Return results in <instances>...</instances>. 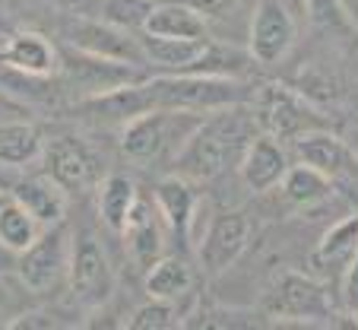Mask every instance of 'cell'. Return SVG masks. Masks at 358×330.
<instances>
[{
	"label": "cell",
	"instance_id": "cell-27",
	"mask_svg": "<svg viewBox=\"0 0 358 330\" xmlns=\"http://www.w3.org/2000/svg\"><path fill=\"white\" fill-rule=\"evenodd\" d=\"M124 327L127 330H175V327H184V317L175 302L146 296V302L130 315V321Z\"/></svg>",
	"mask_w": 358,
	"mask_h": 330
},
{
	"label": "cell",
	"instance_id": "cell-29",
	"mask_svg": "<svg viewBox=\"0 0 358 330\" xmlns=\"http://www.w3.org/2000/svg\"><path fill=\"white\" fill-rule=\"evenodd\" d=\"M339 292H343V308L349 317H358V254L349 261V267L339 277Z\"/></svg>",
	"mask_w": 358,
	"mask_h": 330
},
{
	"label": "cell",
	"instance_id": "cell-25",
	"mask_svg": "<svg viewBox=\"0 0 358 330\" xmlns=\"http://www.w3.org/2000/svg\"><path fill=\"white\" fill-rule=\"evenodd\" d=\"M190 267L178 257L162 254L156 263H149L146 273H143V289H146L149 298H169V302H178L181 296L190 292Z\"/></svg>",
	"mask_w": 358,
	"mask_h": 330
},
{
	"label": "cell",
	"instance_id": "cell-12",
	"mask_svg": "<svg viewBox=\"0 0 358 330\" xmlns=\"http://www.w3.org/2000/svg\"><path fill=\"white\" fill-rule=\"evenodd\" d=\"M124 248H127L130 261L140 270H146L149 263H156L159 257L169 248V226L159 216L156 203L152 200H140L136 197L134 209L127 216V226H124Z\"/></svg>",
	"mask_w": 358,
	"mask_h": 330
},
{
	"label": "cell",
	"instance_id": "cell-4",
	"mask_svg": "<svg viewBox=\"0 0 358 330\" xmlns=\"http://www.w3.org/2000/svg\"><path fill=\"white\" fill-rule=\"evenodd\" d=\"M70 251H73V232L64 223L41 229V235L13 257L20 286L26 292H35V296H45V292H55L57 286H67Z\"/></svg>",
	"mask_w": 358,
	"mask_h": 330
},
{
	"label": "cell",
	"instance_id": "cell-23",
	"mask_svg": "<svg viewBox=\"0 0 358 330\" xmlns=\"http://www.w3.org/2000/svg\"><path fill=\"white\" fill-rule=\"evenodd\" d=\"M45 226L22 207L20 200H13V194H0V248L7 251V254H20L26 251L35 238L41 235Z\"/></svg>",
	"mask_w": 358,
	"mask_h": 330
},
{
	"label": "cell",
	"instance_id": "cell-7",
	"mask_svg": "<svg viewBox=\"0 0 358 330\" xmlns=\"http://www.w3.org/2000/svg\"><path fill=\"white\" fill-rule=\"evenodd\" d=\"M41 175H48L64 194H89L105 178L101 156L73 134L48 137L41 146Z\"/></svg>",
	"mask_w": 358,
	"mask_h": 330
},
{
	"label": "cell",
	"instance_id": "cell-17",
	"mask_svg": "<svg viewBox=\"0 0 358 330\" xmlns=\"http://www.w3.org/2000/svg\"><path fill=\"white\" fill-rule=\"evenodd\" d=\"M210 41L213 39H162V35L140 32L146 67L165 70V74H194Z\"/></svg>",
	"mask_w": 358,
	"mask_h": 330
},
{
	"label": "cell",
	"instance_id": "cell-14",
	"mask_svg": "<svg viewBox=\"0 0 358 330\" xmlns=\"http://www.w3.org/2000/svg\"><path fill=\"white\" fill-rule=\"evenodd\" d=\"M0 61L32 76H57L61 74V48L35 29H20V32L7 35Z\"/></svg>",
	"mask_w": 358,
	"mask_h": 330
},
{
	"label": "cell",
	"instance_id": "cell-9",
	"mask_svg": "<svg viewBox=\"0 0 358 330\" xmlns=\"http://www.w3.org/2000/svg\"><path fill=\"white\" fill-rule=\"evenodd\" d=\"M298 22L285 0H257L248 22V57L260 67H273L295 48Z\"/></svg>",
	"mask_w": 358,
	"mask_h": 330
},
{
	"label": "cell",
	"instance_id": "cell-13",
	"mask_svg": "<svg viewBox=\"0 0 358 330\" xmlns=\"http://www.w3.org/2000/svg\"><path fill=\"white\" fill-rule=\"evenodd\" d=\"M285 172H289V156H285L282 143H279L276 137L264 134V130L248 143L241 162H238V175H241V181L248 184V191H254V194L276 191Z\"/></svg>",
	"mask_w": 358,
	"mask_h": 330
},
{
	"label": "cell",
	"instance_id": "cell-11",
	"mask_svg": "<svg viewBox=\"0 0 358 330\" xmlns=\"http://www.w3.org/2000/svg\"><path fill=\"white\" fill-rule=\"evenodd\" d=\"M61 70L67 74V80L73 83L76 89H83V99L143 80L140 76L143 67H134V64H124V61H111V57H99V54L76 51V48H70V45H64V51H61Z\"/></svg>",
	"mask_w": 358,
	"mask_h": 330
},
{
	"label": "cell",
	"instance_id": "cell-6",
	"mask_svg": "<svg viewBox=\"0 0 358 330\" xmlns=\"http://www.w3.org/2000/svg\"><path fill=\"white\" fill-rule=\"evenodd\" d=\"M117 277L108 254L92 232L73 235V251H70V270H67V292L73 305L83 311H99L115 298Z\"/></svg>",
	"mask_w": 358,
	"mask_h": 330
},
{
	"label": "cell",
	"instance_id": "cell-3",
	"mask_svg": "<svg viewBox=\"0 0 358 330\" xmlns=\"http://www.w3.org/2000/svg\"><path fill=\"white\" fill-rule=\"evenodd\" d=\"M260 308L270 321L285 324H330L336 317L324 280L298 270H279L266 286Z\"/></svg>",
	"mask_w": 358,
	"mask_h": 330
},
{
	"label": "cell",
	"instance_id": "cell-34",
	"mask_svg": "<svg viewBox=\"0 0 358 330\" xmlns=\"http://www.w3.org/2000/svg\"><path fill=\"white\" fill-rule=\"evenodd\" d=\"M152 4H162V0H152Z\"/></svg>",
	"mask_w": 358,
	"mask_h": 330
},
{
	"label": "cell",
	"instance_id": "cell-16",
	"mask_svg": "<svg viewBox=\"0 0 358 330\" xmlns=\"http://www.w3.org/2000/svg\"><path fill=\"white\" fill-rule=\"evenodd\" d=\"M152 203H156L159 216L169 226V235L184 242L190 235V226H194L196 216V188L190 178L184 175H169L156 184V194H152Z\"/></svg>",
	"mask_w": 358,
	"mask_h": 330
},
{
	"label": "cell",
	"instance_id": "cell-8",
	"mask_svg": "<svg viewBox=\"0 0 358 330\" xmlns=\"http://www.w3.org/2000/svg\"><path fill=\"white\" fill-rule=\"evenodd\" d=\"M61 35H64V45L76 48V51L124 61V64H134V67H146L140 32H127V29L111 26L105 20H95L89 13H73L64 20Z\"/></svg>",
	"mask_w": 358,
	"mask_h": 330
},
{
	"label": "cell",
	"instance_id": "cell-10",
	"mask_svg": "<svg viewBox=\"0 0 358 330\" xmlns=\"http://www.w3.org/2000/svg\"><path fill=\"white\" fill-rule=\"evenodd\" d=\"M250 245V219L241 209L216 213L200 235L196 245V263L206 277H222L241 261V254Z\"/></svg>",
	"mask_w": 358,
	"mask_h": 330
},
{
	"label": "cell",
	"instance_id": "cell-5",
	"mask_svg": "<svg viewBox=\"0 0 358 330\" xmlns=\"http://www.w3.org/2000/svg\"><path fill=\"white\" fill-rule=\"evenodd\" d=\"M250 108L260 121V130L270 137H276L279 143L292 140L295 143L308 130L324 128V115L317 111V105L304 99L298 89H289L282 83H264L254 89L250 95Z\"/></svg>",
	"mask_w": 358,
	"mask_h": 330
},
{
	"label": "cell",
	"instance_id": "cell-28",
	"mask_svg": "<svg viewBox=\"0 0 358 330\" xmlns=\"http://www.w3.org/2000/svg\"><path fill=\"white\" fill-rule=\"evenodd\" d=\"M304 10H308V20L314 26H343V22H349L345 10L339 7V0H304Z\"/></svg>",
	"mask_w": 358,
	"mask_h": 330
},
{
	"label": "cell",
	"instance_id": "cell-19",
	"mask_svg": "<svg viewBox=\"0 0 358 330\" xmlns=\"http://www.w3.org/2000/svg\"><path fill=\"white\" fill-rule=\"evenodd\" d=\"M358 254V216H345L339 223H333L311 251V267L324 277H333L349 267V261Z\"/></svg>",
	"mask_w": 358,
	"mask_h": 330
},
{
	"label": "cell",
	"instance_id": "cell-26",
	"mask_svg": "<svg viewBox=\"0 0 358 330\" xmlns=\"http://www.w3.org/2000/svg\"><path fill=\"white\" fill-rule=\"evenodd\" d=\"M152 7H156L152 0H89L83 13L105 20L111 26H121L127 32H143V22Z\"/></svg>",
	"mask_w": 358,
	"mask_h": 330
},
{
	"label": "cell",
	"instance_id": "cell-30",
	"mask_svg": "<svg viewBox=\"0 0 358 330\" xmlns=\"http://www.w3.org/2000/svg\"><path fill=\"white\" fill-rule=\"evenodd\" d=\"M16 315H20V305H16V292H13V286L3 280V273H0V327H10Z\"/></svg>",
	"mask_w": 358,
	"mask_h": 330
},
{
	"label": "cell",
	"instance_id": "cell-22",
	"mask_svg": "<svg viewBox=\"0 0 358 330\" xmlns=\"http://www.w3.org/2000/svg\"><path fill=\"white\" fill-rule=\"evenodd\" d=\"M136 197H140L136 194V184L130 181L127 175H105L99 184H95V207H99L101 223L121 235Z\"/></svg>",
	"mask_w": 358,
	"mask_h": 330
},
{
	"label": "cell",
	"instance_id": "cell-1",
	"mask_svg": "<svg viewBox=\"0 0 358 330\" xmlns=\"http://www.w3.org/2000/svg\"><path fill=\"white\" fill-rule=\"evenodd\" d=\"M257 134L260 121L250 102L213 108L196 121V128L171 159L175 172L190 181H213V178L229 175L231 169H238L248 143Z\"/></svg>",
	"mask_w": 358,
	"mask_h": 330
},
{
	"label": "cell",
	"instance_id": "cell-33",
	"mask_svg": "<svg viewBox=\"0 0 358 330\" xmlns=\"http://www.w3.org/2000/svg\"><path fill=\"white\" fill-rule=\"evenodd\" d=\"M3 45H7V35L0 32V51H3Z\"/></svg>",
	"mask_w": 358,
	"mask_h": 330
},
{
	"label": "cell",
	"instance_id": "cell-21",
	"mask_svg": "<svg viewBox=\"0 0 358 330\" xmlns=\"http://www.w3.org/2000/svg\"><path fill=\"white\" fill-rule=\"evenodd\" d=\"M279 194H282V200L292 209H314L333 197V181L327 175H320L317 169L301 162L295 169L289 165V172L279 181Z\"/></svg>",
	"mask_w": 358,
	"mask_h": 330
},
{
	"label": "cell",
	"instance_id": "cell-18",
	"mask_svg": "<svg viewBox=\"0 0 358 330\" xmlns=\"http://www.w3.org/2000/svg\"><path fill=\"white\" fill-rule=\"evenodd\" d=\"M143 32L162 39H210V22L187 0H162L149 10Z\"/></svg>",
	"mask_w": 358,
	"mask_h": 330
},
{
	"label": "cell",
	"instance_id": "cell-31",
	"mask_svg": "<svg viewBox=\"0 0 358 330\" xmlns=\"http://www.w3.org/2000/svg\"><path fill=\"white\" fill-rule=\"evenodd\" d=\"M339 7L345 10L349 22H355V26H358V0H339Z\"/></svg>",
	"mask_w": 358,
	"mask_h": 330
},
{
	"label": "cell",
	"instance_id": "cell-32",
	"mask_svg": "<svg viewBox=\"0 0 358 330\" xmlns=\"http://www.w3.org/2000/svg\"><path fill=\"white\" fill-rule=\"evenodd\" d=\"M7 257H13V254H7V251H3V248H0V273H3V270H7Z\"/></svg>",
	"mask_w": 358,
	"mask_h": 330
},
{
	"label": "cell",
	"instance_id": "cell-2",
	"mask_svg": "<svg viewBox=\"0 0 358 330\" xmlns=\"http://www.w3.org/2000/svg\"><path fill=\"white\" fill-rule=\"evenodd\" d=\"M203 115L206 111H175V108L140 111L121 124V137H117L121 153L134 162H156L165 156L175 159Z\"/></svg>",
	"mask_w": 358,
	"mask_h": 330
},
{
	"label": "cell",
	"instance_id": "cell-20",
	"mask_svg": "<svg viewBox=\"0 0 358 330\" xmlns=\"http://www.w3.org/2000/svg\"><path fill=\"white\" fill-rule=\"evenodd\" d=\"M13 200H20L29 213L38 219L41 226H57L64 223V213H67V194L57 188L48 175H29L10 188Z\"/></svg>",
	"mask_w": 358,
	"mask_h": 330
},
{
	"label": "cell",
	"instance_id": "cell-15",
	"mask_svg": "<svg viewBox=\"0 0 358 330\" xmlns=\"http://www.w3.org/2000/svg\"><path fill=\"white\" fill-rule=\"evenodd\" d=\"M295 156H298V162L317 169L320 175H327L330 181L352 175V169H355V159H352L349 146H345L336 134H330L327 128L308 130V134L298 137L295 140Z\"/></svg>",
	"mask_w": 358,
	"mask_h": 330
},
{
	"label": "cell",
	"instance_id": "cell-24",
	"mask_svg": "<svg viewBox=\"0 0 358 330\" xmlns=\"http://www.w3.org/2000/svg\"><path fill=\"white\" fill-rule=\"evenodd\" d=\"M45 137L29 121H3L0 124V165L7 169H26L41 159Z\"/></svg>",
	"mask_w": 358,
	"mask_h": 330
}]
</instances>
